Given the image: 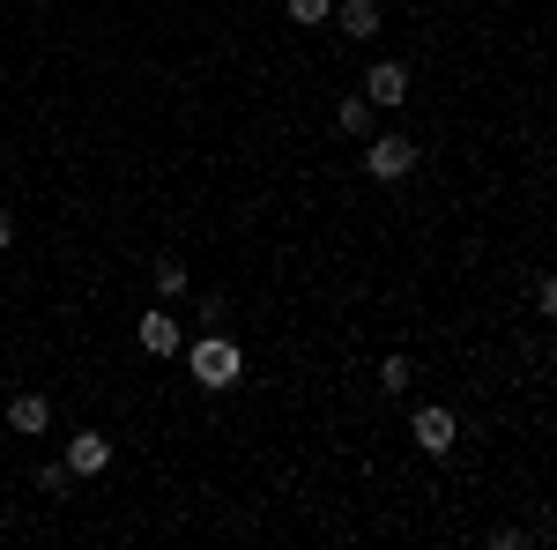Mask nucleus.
Listing matches in <instances>:
<instances>
[{"mask_svg": "<svg viewBox=\"0 0 557 550\" xmlns=\"http://www.w3.org/2000/svg\"><path fill=\"white\" fill-rule=\"evenodd\" d=\"M178 357H186V372L209 387V394H231V387L246 380V350L223 335V328H209V335H194V342H178Z\"/></svg>", "mask_w": 557, "mask_h": 550, "instance_id": "1", "label": "nucleus"}, {"mask_svg": "<svg viewBox=\"0 0 557 550\" xmlns=\"http://www.w3.org/2000/svg\"><path fill=\"white\" fill-rule=\"evenodd\" d=\"M409 439H417V454H431V462H454L461 424H454L446 402H417V410H409Z\"/></svg>", "mask_w": 557, "mask_h": 550, "instance_id": "2", "label": "nucleus"}, {"mask_svg": "<svg viewBox=\"0 0 557 550\" xmlns=\"http://www.w3.org/2000/svg\"><path fill=\"white\" fill-rule=\"evenodd\" d=\"M364 171H372L380 186L409 179V171H417V142H409V134H364Z\"/></svg>", "mask_w": 557, "mask_h": 550, "instance_id": "3", "label": "nucleus"}, {"mask_svg": "<svg viewBox=\"0 0 557 550\" xmlns=\"http://www.w3.org/2000/svg\"><path fill=\"white\" fill-rule=\"evenodd\" d=\"M364 105H372V112H401V105H409V68H401V60H372V68H364Z\"/></svg>", "mask_w": 557, "mask_h": 550, "instance_id": "4", "label": "nucleus"}, {"mask_svg": "<svg viewBox=\"0 0 557 550\" xmlns=\"http://www.w3.org/2000/svg\"><path fill=\"white\" fill-rule=\"evenodd\" d=\"M134 342H141L149 357H178V342H186V328H178V320L164 313V305H149V313H141V328H134Z\"/></svg>", "mask_w": 557, "mask_h": 550, "instance_id": "5", "label": "nucleus"}, {"mask_svg": "<svg viewBox=\"0 0 557 550\" xmlns=\"http://www.w3.org/2000/svg\"><path fill=\"white\" fill-rule=\"evenodd\" d=\"M335 23H343V38L372 45L386 30V0H343V8H335Z\"/></svg>", "mask_w": 557, "mask_h": 550, "instance_id": "6", "label": "nucleus"}, {"mask_svg": "<svg viewBox=\"0 0 557 550\" xmlns=\"http://www.w3.org/2000/svg\"><path fill=\"white\" fill-rule=\"evenodd\" d=\"M112 468V439L104 431H75L67 439V476H104Z\"/></svg>", "mask_w": 557, "mask_h": 550, "instance_id": "7", "label": "nucleus"}, {"mask_svg": "<svg viewBox=\"0 0 557 550\" xmlns=\"http://www.w3.org/2000/svg\"><path fill=\"white\" fill-rule=\"evenodd\" d=\"M8 431L45 439V431H52V402H45V394H15V402H8Z\"/></svg>", "mask_w": 557, "mask_h": 550, "instance_id": "8", "label": "nucleus"}, {"mask_svg": "<svg viewBox=\"0 0 557 550\" xmlns=\"http://www.w3.org/2000/svg\"><path fill=\"white\" fill-rule=\"evenodd\" d=\"M372 120H380V112L364 105V89H349V97H335V127H343V134H357V142H364V134H372Z\"/></svg>", "mask_w": 557, "mask_h": 550, "instance_id": "9", "label": "nucleus"}, {"mask_svg": "<svg viewBox=\"0 0 557 550\" xmlns=\"http://www.w3.org/2000/svg\"><path fill=\"white\" fill-rule=\"evenodd\" d=\"M172 297H186V260H157V305H172Z\"/></svg>", "mask_w": 557, "mask_h": 550, "instance_id": "10", "label": "nucleus"}, {"mask_svg": "<svg viewBox=\"0 0 557 550\" xmlns=\"http://www.w3.org/2000/svg\"><path fill=\"white\" fill-rule=\"evenodd\" d=\"M283 15H290L298 30H320V23L335 15V0H283Z\"/></svg>", "mask_w": 557, "mask_h": 550, "instance_id": "11", "label": "nucleus"}, {"mask_svg": "<svg viewBox=\"0 0 557 550\" xmlns=\"http://www.w3.org/2000/svg\"><path fill=\"white\" fill-rule=\"evenodd\" d=\"M380 387H386V394H409V387H417V372H409V357H401V350L380 365Z\"/></svg>", "mask_w": 557, "mask_h": 550, "instance_id": "12", "label": "nucleus"}, {"mask_svg": "<svg viewBox=\"0 0 557 550\" xmlns=\"http://www.w3.org/2000/svg\"><path fill=\"white\" fill-rule=\"evenodd\" d=\"M38 491H45V499H60V491H67V462H45L38 468Z\"/></svg>", "mask_w": 557, "mask_h": 550, "instance_id": "13", "label": "nucleus"}, {"mask_svg": "<svg viewBox=\"0 0 557 550\" xmlns=\"http://www.w3.org/2000/svg\"><path fill=\"white\" fill-rule=\"evenodd\" d=\"M8 246H15V216L0 209V254H8Z\"/></svg>", "mask_w": 557, "mask_h": 550, "instance_id": "14", "label": "nucleus"}]
</instances>
